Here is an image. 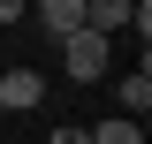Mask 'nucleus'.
I'll use <instances>...</instances> for the list:
<instances>
[{"instance_id":"nucleus-3","label":"nucleus","mask_w":152,"mask_h":144,"mask_svg":"<svg viewBox=\"0 0 152 144\" xmlns=\"http://www.w3.org/2000/svg\"><path fill=\"white\" fill-rule=\"evenodd\" d=\"M38 99H46V76H38V68H8V76H0V106H8V114H31Z\"/></svg>"},{"instance_id":"nucleus-1","label":"nucleus","mask_w":152,"mask_h":144,"mask_svg":"<svg viewBox=\"0 0 152 144\" xmlns=\"http://www.w3.org/2000/svg\"><path fill=\"white\" fill-rule=\"evenodd\" d=\"M61 68H69V84H99V76H107V38L76 31L69 46H61Z\"/></svg>"},{"instance_id":"nucleus-4","label":"nucleus","mask_w":152,"mask_h":144,"mask_svg":"<svg viewBox=\"0 0 152 144\" xmlns=\"http://www.w3.org/2000/svg\"><path fill=\"white\" fill-rule=\"evenodd\" d=\"M114 91H122V121H145V106H152V76L137 68V76H122Z\"/></svg>"},{"instance_id":"nucleus-5","label":"nucleus","mask_w":152,"mask_h":144,"mask_svg":"<svg viewBox=\"0 0 152 144\" xmlns=\"http://www.w3.org/2000/svg\"><path fill=\"white\" fill-rule=\"evenodd\" d=\"M91 144H145V121H122V114H107L99 129H84Z\"/></svg>"},{"instance_id":"nucleus-6","label":"nucleus","mask_w":152,"mask_h":144,"mask_svg":"<svg viewBox=\"0 0 152 144\" xmlns=\"http://www.w3.org/2000/svg\"><path fill=\"white\" fill-rule=\"evenodd\" d=\"M0 23H31V8L23 0H0Z\"/></svg>"},{"instance_id":"nucleus-2","label":"nucleus","mask_w":152,"mask_h":144,"mask_svg":"<svg viewBox=\"0 0 152 144\" xmlns=\"http://www.w3.org/2000/svg\"><path fill=\"white\" fill-rule=\"evenodd\" d=\"M31 23H38L46 38H61V46H69V38L84 31V0H38V8H31Z\"/></svg>"},{"instance_id":"nucleus-7","label":"nucleus","mask_w":152,"mask_h":144,"mask_svg":"<svg viewBox=\"0 0 152 144\" xmlns=\"http://www.w3.org/2000/svg\"><path fill=\"white\" fill-rule=\"evenodd\" d=\"M46 144H91V137H84V129H53Z\"/></svg>"}]
</instances>
